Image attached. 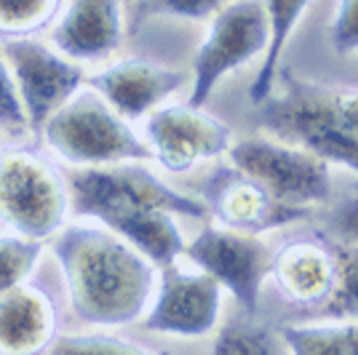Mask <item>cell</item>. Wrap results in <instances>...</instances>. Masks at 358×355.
I'll return each instance as SVG.
<instances>
[{"instance_id": "1", "label": "cell", "mask_w": 358, "mask_h": 355, "mask_svg": "<svg viewBox=\"0 0 358 355\" xmlns=\"http://www.w3.org/2000/svg\"><path fill=\"white\" fill-rule=\"evenodd\" d=\"M75 217L99 219L155 267L177 262L185 236L177 217L209 219L201 198L179 193L142 166H83L67 177Z\"/></svg>"}, {"instance_id": "6", "label": "cell", "mask_w": 358, "mask_h": 355, "mask_svg": "<svg viewBox=\"0 0 358 355\" xmlns=\"http://www.w3.org/2000/svg\"><path fill=\"white\" fill-rule=\"evenodd\" d=\"M268 48V16L262 0H233L211 16L209 32L193 59L190 102L203 107L224 75L246 67Z\"/></svg>"}, {"instance_id": "9", "label": "cell", "mask_w": 358, "mask_h": 355, "mask_svg": "<svg viewBox=\"0 0 358 355\" xmlns=\"http://www.w3.org/2000/svg\"><path fill=\"white\" fill-rule=\"evenodd\" d=\"M3 57L14 73L16 89L27 113V126L32 131H41L48 115L57 113L86 80L80 64L27 35L6 38Z\"/></svg>"}, {"instance_id": "10", "label": "cell", "mask_w": 358, "mask_h": 355, "mask_svg": "<svg viewBox=\"0 0 358 355\" xmlns=\"http://www.w3.org/2000/svg\"><path fill=\"white\" fill-rule=\"evenodd\" d=\"M152 158L171 174H185L198 163L220 158L233 145V131L195 104L155 107L145 123Z\"/></svg>"}, {"instance_id": "24", "label": "cell", "mask_w": 358, "mask_h": 355, "mask_svg": "<svg viewBox=\"0 0 358 355\" xmlns=\"http://www.w3.org/2000/svg\"><path fill=\"white\" fill-rule=\"evenodd\" d=\"M233 0H136V22L150 16H171V19H211Z\"/></svg>"}, {"instance_id": "3", "label": "cell", "mask_w": 358, "mask_h": 355, "mask_svg": "<svg viewBox=\"0 0 358 355\" xmlns=\"http://www.w3.org/2000/svg\"><path fill=\"white\" fill-rule=\"evenodd\" d=\"M259 107V126L292 136L321 161L350 168L358 177V86H324L286 78L281 96Z\"/></svg>"}, {"instance_id": "16", "label": "cell", "mask_w": 358, "mask_h": 355, "mask_svg": "<svg viewBox=\"0 0 358 355\" xmlns=\"http://www.w3.org/2000/svg\"><path fill=\"white\" fill-rule=\"evenodd\" d=\"M57 334L54 302L41 289L19 283L0 291V350L41 353Z\"/></svg>"}, {"instance_id": "15", "label": "cell", "mask_w": 358, "mask_h": 355, "mask_svg": "<svg viewBox=\"0 0 358 355\" xmlns=\"http://www.w3.org/2000/svg\"><path fill=\"white\" fill-rule=\"evenodd\" d=\"M334 252L327 238H294L273 252L270 278L294 305H321L334 286Z\"/></svg>"}, {"instance_id": "18", "label": "cell", "mask_w": 358, "mask_h": 355, "mask_svg": "<svg viewBox=\"0 0 358 355\" xmlns=\"http://www.w3.org/2000/svg\"><path fill=\"white\" fill-rule=\"evenodd\" d=\"M286 350L297 355H358V321H318V324L278 328Z\"/></svg>"}, {"instance_id": "7", "label": "cell", "mask_w": 358, "mask_h": 355, "mask_svg": "<svg viewBox=\"0 0 358 355\" xmlns=\"http://www.w3.org/2000/svg\"><path fill=\"white\" fill-rule=\"evenodd\" d=\"M243 174L257 179L273 198L289 206H318L331 198L329 163L305 147H289L273 139H241L224 152Z\"/></svg>"}, {"instance_id": "17", "label": "cell", "mask_w": 358, "mask_h": 355, "mask_svg": "<svg viewBox=\"0 0 358 355\" xmlns=\"http://www.w3.org/2000/svg\"><path fill=\"white\" fill-rule=\"evenodd\" d=\"M310 3L313 0H262L265 16H268V48H265L262 67H259V73L254 75L252 89H249V99L254 104L265 102L273 94L275 70H278L281 54H284L294 27L299 24V19L310 8Z\"/></svg>"}, {"instance_id": "12", "label": "cell", "mask_w": 358, "mask_h": 355, "mask_svg": "<svg viewBox=\"0 0 358 355\" xmlns=\"http://www.w3.org/2000/svg\"><path fill=\"white\" fill-rule=\"evenodd\" d=\"M209 217L220 219L224 227H233L241 233H270L286 224L302 222L310 217L308 206H289L273 195L249 174H243L233 163L227 168H217L203 184L201 198Z\"/></svg>"}, {"instance_id": "19", "label": "cell", "mask_w": 358, "mask_h": 355, "mask_svg": "<svg viewBox=\"0 0 358 355\" xmlns=\"http://www.w3.org/2000/svg\"><path fill=\"white\" fill-rule=\"evenodd\" d=\"M337 273H334V286L329 296L318 305L315 318L318 321H358V238L350 240H329Z\"/></svg>"}, {"instance_id": "5", "label": "cell", "mask_w": 358, "mask_h": 355, "mask_svg": "<svg viewBox=\"0 0 358 355\" xmlns=\"http://www.w3.org/2000/svg\"><path fill=\"white\" fill-rule=\"evenodd\" d=\"M70 190L54 163L32 150L0 152V222L19 236L45 240L64 227Z\"/></svg>"}, {"instance_id": "25", "label": "cell", "mask_w": 358, "mask_h": 355, "mask_svg": "<svg viewBox=\"0 0 358 355\" xmlns=\"http://www.w3.org/2000/svg\"><path fill=\"white\" fill-rule=\"evenodd\" d=\"M0 126L11 129V131L27 129V113H24V104H22L19 89H16L14 73L3 54H0Z\"/></svg>"}, {"instance_id": "27", "label": "cell", "mask_w": 358, "mask_h": 355, "mask_svg": "<svg viewBox=\"0 0 358 355\" xmlns=\"http://www.w3.org/2000/svg\"><path fill=\"white\" fill-rule=\"evenodd\" d=\"M334 224L343 236L358 238V195L345 198L340 203V208L334 211Z\"/></svg>"}, {"instance_id": "26", "label": "cell", "mask_w": 358, "mask_h": 355, "mask_svg": "<svg viewBox=\"0 0 358 355\" xmlns=\"http://www.w3.org/2000/svg\"><path fill=\"white\" fill-rule=\"evenodd\" d=\"M331 45L337 54L358 51V0H337L331 19Z\"/></svg>"}, {"instance_id": "14", "label": "cell", "mask_w": 358, "mask_h": 355, "mask_svg": "<svg viewBox=\"0 0 358 355\" xmlns=\"http://www.w3.org/2000/svg\"><path fill=\"white\" fill-rule=\"evenodd\" d=\"M123 32V0H70L51 43L73 61H102L118 51Z\"/></svg>"}, {"instance_id": "4", "label": "cell", "mask_w": 358, "mask_h": 355, "mask_svg": "<svg viewBox=\"0 0 358 355\" xmlns=\"http://www.w3.org/2000/svg\"><path fill=\"white\" fill-rule=\"evenodd\" d=\"M48 150L73 166H110L123 161H150L152 150L131 129V120L118 115L102 94L75 91L43 123Z\"/></svg>"}, {"instance_id": "8", "label": "cell", "mask_w": 358, "mask_h": 355, "mask_svg": "<svg viewBox=\"0 0 358 355\" xmlns=\"http://www.w3.org/2000/svg\"><path fill=\"white\" fill-rule=\"evenodd\" d=\"M182 254L236 296L249 318H257L262 283L273 262V249L262 238L224 224H206L190 243H185Z\"/></svg>"}, {"instance_id": "23", "label": "cell", "mask_w": 358, "mask_h": 355, "mask_svg": "<svg viewBox=\"0 0 358 355\" xmlns=\"http://www.w3.org/2000/svg\"><path fill=\"white\" fill-rule=\"evenodd\" d=\"M48 353L59 355H123V353H148L142 345L113 334H67L48 345Z\"/></svg>"}, {"instance_id": "21", "label": "cell", "mask_w": 358, "mask_h": 355, "mask_svg": "<svg viewBox=\"0 0 358 355\" xmlns=\"http://www.w3.org/2000/svg\"><path fill=\"white\" fill-rule=\"evenodd\" d=\"M43 254V243L27 236H0V291L27 283Z\"/></svg>"}, {"instance_id": "20", "label": "cell", "mask_w": 358, "mask_h": 355, "mask_svg": "<svg viewBox=\"0 0 358 355\" xmlns=\"http://www.w3.org/2000/svg\"><path fill=\"white\" fill-rule=\"evenodd\" d=\"M62 0H0V35L22 38L43 30L57 16Z\"/></svg>"}, {"instance_id": "2", "label": "cell", "mask_w": 358, "mask_h": 355, "mask_svg": "<svg viewBox=\"0 0 358 355\" xmlns=\"http://www.w3.org/2000/svg\"><path fill=\"white\" fill-rule=\"evenodd\" d=\"M73 312L89 326H129L148 312L158 273L142 252L107 227L70 224L54 236Z\"/></svg>"}, {"instance_id": "11", "label": "cell", "mask_w": 358, "mask_h": 355, "mask_svg": "<svg viewBox=\"0 0 358 355\" xmlns=\"http://www.w3.org/2000/svg\"><path fill=\"white\" fill-rule=\"evenodd\" d=\"M155 299L145 315V328L185 340L209 337L222 315V286L209 273H185L177 262L161 267Z\"/></svg>"}, {"instance_id": "22", "label": "cell", "mask_w": 358, "mask_h": 355, "mask_svg": "<svg viewBox=\"0 0 358 355\" xmlns=\"http://www.w3.org/2000/svg\"><path fill=\"white\" fill-rule=\"evenodd\" d=\"M214 353H286V342L278 331L268 326H257L246 315L243 324H230L214 342Z\"/></svg>"}, {"instance_id": "13", "label": "cell", "mask_w": 358, "mask_h": 355, "mask_svg": "<svg viewBox=\"0 0 358 355\" xmlns=\"http://www.w3.org/2000/svg\"><path fill=\"white\" fill-rule=\"evenodd\" d=\"M126 120H139L185 86V73L150 59H123L83 80Z\"/></svg>"}]
</instances>
